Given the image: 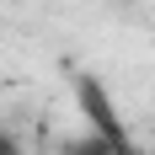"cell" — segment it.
<instances>
[{
  "mask_svg": "<svg viewBox=\"0 0 155 155\" xmlns=\"http://www.w3.org/2000/svg\"><path fill=\"white\" fill-rule=\"evenodd\" d=\"M59 155H112V144L102 139V134H91V128H86V134H75V139H64Z\"/></svg>",
  "mask_w": 155,
  "mask_h": 155,
  "instance_id": "6da1fadb",
  "label": "cell"
},
{
  "mask_svg": "<svg viewBox=\"0 0 155 155\" xmlns=\"http://www.w3.org/2000/svg\"><path fill=\"white\" fill-rule=\"evenodd\" d=\"M0 155H21V150H16V139L5 134V128H0Z\"/></svg>",
  "mask_w": 155,
  "mask_h": 155,
  "instance_id": "7a4b0ae2",
  "label": "cell"
}]
</instances>
